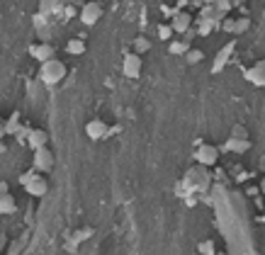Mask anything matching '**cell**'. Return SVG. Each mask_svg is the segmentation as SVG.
I'll return each mask as SVG.
<instances>
[{"label":"cell","instance_id":"20","mask_svg":"<svg viewBox=\"0 0 265 255\" xmlns=\"http://www.w3.org/2000/svg\"><path fill=\"white\" fill-rule=\"evenodd\" d=\"M231 49H234V44H229L227 49H224V54H222V58L217 56V63H214V71H222V66H224V61H227V56L231 54Z\"/></svg>","mask_w":265,"mask_h":255},{"label":"cell","instance_id":"13","mask_svg":"<svg viewBox=\"0 0 265 255\" xmlns=\"http://www.w3.org/2000/svg\"><path fill=\"white\" fill-rule=\"evenodd\" d=\"M15 212H17V202H15V197H12L10 192L0 195V214H15Z\"/></svg>","mask_w":265,"mask_h":255},{"label":"cell","instance_id":"3","mask_svg":"<svg viewBox=\"0 0 265 255\" xmlns=\"http://www.w3.org/2000/svg\"><path fill=\"white\" fill-rule=\"evenodd\" d=\"M54 163H56V158H54V153H51V148H49V146L34 148V156H32V168H34L37 173L49 175V173L54 170Z\"/></svg>","mask_w":265,"mask_h":255},{"label":"cell","instance_id":"19","mask_svg":"<svg viewBox=\"0 0 265 255\" xmlns=\"http://www.w3.org/2000/svg\"><path fill=\"white\" fill-rule=\"evenodd\" d=\"M134 46H136V54H144V51H149V39L146 36H139L134 41Z\"/></svg>","mask_w":265,"mask_h":255},{"label":"cell","instance_id":"27","mask_svg":"<svg viewBox=\"0 0 265 255\" xmlns=\"http://www.w3.org/2000/svg\"><path fill=\"white\" fill-rule=\"evenodd\" d=\"M261 170H265V156L261 158Z\"/></svg>","mask_w":265,"mask_h":255},{"label":"cell","instance_id":"5","mask_svg":"<svg viewBox=\"0 0 265 255\" xmlns=\"http://www.w3.org/2000/svg\"><path fill=\"white\" fill-rule=\"evenodd\" d=\"M195 161L202 165V168H212L219 161V148L212 144H197L195 148Z\"/></svg>","mask_w":265,"mask_h":255},{"label":"cell","instance_id":"8","mask_svg":"<svg viewBox=\"0 0 265 255\" xmlns=\"http://www.w3.org/2000/svg\"><path fill=\"white\" fill-rule=\"evenodd\" d=\"M24 136H27V146H29L32 151L49 144V134H46L44 129H27V131H24Z\"/></svg>","mask_w":265,"mask_h":255},{"label":"cell","instance_id":"24","mask_svg":"<svg viewBox=\"0 0 265 255\" xmlns=\"http://www.w3.org/2000/svg\"><path fill=\"white\" fill-rule=\"evenodd\" d=\"M190 61H202V51L200 54H190Z\"/></svg>","mask_w":265,"mask_h":255},{"label":"cell","instance_id":"11","mask_svg":"<svg viewBox=\"0 0 265 255\" xmlns=\"http://www.w3.org/2000/svg\"><path fill=\"white\" fill-rule=\"evenodd\" d=\"M29 54H32L39 61V63H41V61H46V58H54L56 49H54L51 44H34V46L29 49Z\"/></svg>","mask_w":265,"mask_h":255},{"label":"cell","instance_id":"23","mask_svg":"<svg viewBox=\"0 0 265 255\" xmlns=\"http://www.w3.org/2000/svg\"><path fill=\"white\" fill-rule=\"evenodd\" d=\"M5 192H10V187H7V182H0V195H5Z\"/></svg>","mask_w":265,"mask_h":255},{"label":"cell","instance_id":"22","mask_svg":"<svg viewBox=\"0 0 265 255\" xmlns=\"http://www.w3.org/2000/svg\"><path fill=\"white\" fill-rule=\"evenodd\" d=\"M224 29H227V32H234V19H227V22H224Z\"/></svg>","mask_w":265,"mask_h":255},{"label":"cell","instance_id":"7","mask_svg":"<svg viewBox=\"0 0 265 255\" xmlns=\"http://www.w3.org/2000/svg\"><path fill=\"white\" fill-rule=\"evenodd\" d=\"M107 134H110V127H107L102 119H90V122L85 124V136H88L90 141H102Z\"/></svg>","mask_w":265,"mask_h":255},{"label":"cell","instance_id":"17","mask_svg":"<svg viewBox=\"0 0 265 255\" xmlns=\"http://www.w3.org/2000/svg\"><path fill=\"white\" fill-rule=\"evenodd\" d=\"M251 24V19L248 17H241V19H234V32L236 34H241V32H246V27Z\"/></svg>","mask_w":265,"mask_h":255},{"label":"cell","instance_id":"25","mask_svg":"<svg viewBox=\"0 0 265 255\" xmlns=\"http://www.w3.org/2000/svg\"><path fill=\"white\" fill-rule=\"evenodd\" d=\"M5 151H7V146H5V141L0 139V153H5Z\"/></svg>","mask_w":265,"mask_h":255},{"label":"cell","instance_id":"12","mask_svg":"<svg viewBox=\"0 0 265 255\" xmlns=\"http://www.w3.org/2000/svg\"><path fill=\"white\" fill-rule=\"evenodd\" d=\"M248 148H251V141H248V139L231 136V139L227 141V151H231V153H246Z\"/></svg>","mask_w":265,"mask_h":255},{"label":"cell","instance_id":"4","mask_svg":"<svg viewBox=\"0 0 265 255\" xmlns=\"http://www.w3.org/2000/svg\"><path fill=\"white\" fill-rule=\"evenodd\" d=\"M141 71H144V61H141V54L136 51H129V54L122 58V75L129 78V80H136L141 78Z\"/></svg>","mask_w":265,"mask_h":255},{"label":"cell","instance_id":"14","mask_svg":"<svg viewBox=\"0 0 265 255\" xmlns=\"http://www.w3.org/2000/svg\"><path fill=\"white\" fill-rule=\"evenodd\" d=\"M66 51H68L71 56L85 54V41H83V39H71V41L66 44Z\"/></svg>","mask_w":265,"mask_h":255},{"label":"cell","instance_id":"15","mask_svg":"<svg viewBox=\"0 0 265 255\" xmlns=\"http://www.w3.org/2000/svg\"><path fill=\"white\" fill-rule=\"evenodd\" d=\"M168 51H171L173 56L188 54V44H185V41H171V44H168Z\"/></svg>","mask_w":265,"mask_h":255},{"label":"cell","instance_id":"18","mask_svg":"<svg viewBox=\"0 0 265 255\" xmlns=\"http://www.w3.org/2000/svg\"><path fill=\"white\" fill-rule=\"evenodd\" d=\"M158 36H161L163 41H168L173 36V27L171 24H158Z\"/></svg>","mask_w":265,"mask_h":255},{"label":"cell","instance_id":"2","mask_svg":"<svg viewBox=\"0 0 265 255\" xmlns=\"http://www.w3.org/2000/svg\"><path fill=\"white\" fill-rule=\"evenodd\" d=\"M66 78V63L63 61H58L56 56L54 58H46V61H41V68H39V80L44 83V85H58L61 80Z\"/></svg>","mask_w":265,"mask_h":255},{"label":"cell","instance_id":"1","mask_svg":"<svg viewBox=\"0 0 265 255\" xmlns=\"http://www.w3.org/2000/svg\"><path fill=\"white\" fill-rule=\"evenodd\" d=\"M19 185L24 187V192H27L29 197H44V195L49 192V182H46V175H44V173H37L34 168L19 175Z\"/></svg>","mask_w":265,"mask_h":255},{"label":"cell","instance_id":"6","mask_svg":"<svg viewBox=\"0 0 265 255\" xmlns=\"http://www.w3.org/2000/svg\"><path fill=\"white\" fill-rule=\"evenodd\" d=\"M100 19H102V5H100L97 0H90V2H85V5L80 7V22H83V24L93 27Z\"/></svg>","mask_w":265,"mask_h":255},{"label":"cell","instance_id":"9","mask_svg":"<svg viewBox=\"0 0 265 255\" xmlns=\"http://www.w3.org/2000/svg\"><path fill=\"white\" fill-rule=\"evenodd\" d=\"M246 78L253 83V85H258V88H265V58L263 61H258V63H253L251 68L246 71Z\"/></svg>","mask_w":265,"mask_h":255},{"label":"cell","instance_id":"21","mask_svg":"<svg viewBox=\"0 0 265 255\" xmlns=\"http://www.w3.org/2000/svg\"><path fill=\"white\" fill-rule=\"evenodd\" d=\"M231 136H239V139H248L246 129H244V127H239V124H236V129L231 131Z\"/></svg>","mask_w":265,"mask_h":255},{"label":"cell","instance_id":"28","mask_svg":"<svg viewBox=\"0 0 265 255\" xmlns=\"http://www.w3.org/2000/svg\"><path fill=\"white\" fill-rule=\"evenodd\" d=\"M212 255H224V253H219V251H217V253H212Z\"/></svg>","mask_w":265,"mask_h":255},{"label":"cell","instance_id":"16","mask_svg":"<svg viewBox=\"0 0 265 255\" xmlns=\"http://www.w3.org/2000/svg\"><path fill=\"white\" fill-rule=\"evenodd\" d=\"M197 251L202 255H212V253H217V243H214V241H202V243L197 246Z\"/></svg>","mask_w":265,"mask_h":255},{"label":"cell","instance_id":"26","mask_svg":"<svg viewBox=\"0 0 265 255\" xmlns=\"http://www.w3.org/2000/svg\"><path fill=\"white\" fill-rule=\"evenodd\" d=\"M2 134H5V127H2V122H0V139H2Z\"/></svg>","mask_w":265,"mask_h":255},{"label":"cell","instance_id":"10","mask_svg":"<svg viewBox=\"0 0 265 255\" xmlns=\"http://www.w3.org/2000/svg\"><path fill=\"white\" fill-rule=\"evenodd\" d=\"M171 27H173L175 34H185L190 27H192V15H190V12H178V15L173 17Z\"/></svg>","mask_w":265,"mask_h":255}]
</instances>
